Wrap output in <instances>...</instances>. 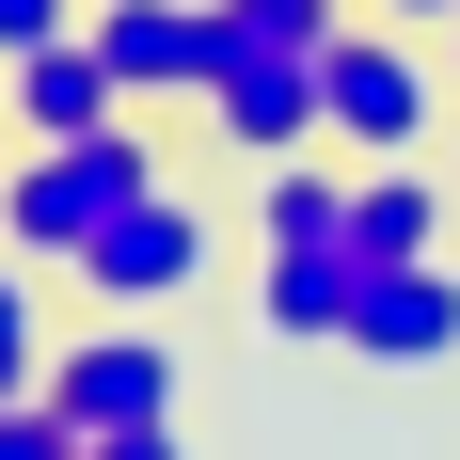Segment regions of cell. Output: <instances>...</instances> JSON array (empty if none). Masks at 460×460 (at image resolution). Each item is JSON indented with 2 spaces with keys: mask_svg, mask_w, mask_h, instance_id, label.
<instances>
[{
  "mask_svg": "<svg viewBox=\"0 0 460 460\" xmlns=\"http://www.w3.org/2000/svg\"><path fill=\"white\" fill-rule=\"evenodd\" d=\"M159 190V143H143V111H111V128L80 143H16V175H0V238L32 254V270H64L111 207H143Z\"/></svg>",
  "mask_w": 460,
  "mask_h": 460,
  "instance_id": "1",
  "label": "cell"
},
{
  "mask_svg": "<svg viewBox=\"0 0 460 460\" xmlns=\"http://www.w3.org/2000/svg\"><path fill=\"white\" fill-rule=\"evenodd\" d=\"M207 270H223V223H207V207H190L175 175L143 190V207H111V223H95L80 254H64V286H80L95 318H159V302H190Z\"/></svg>",
  "mask_w": 460,
  "mask_h": 460,
  "instance_id": "2",
  "label": "cell"
},
{
  "mask_svg": "<svg viewBox=\"0 0 460 460\" xmlns=\"http://www.w3.org/2000/svg\"><path fill=\"white\" fill-rule=\"evenodd\" d=\"M429 111H445V80L413 64V32H366V16H349V32L318 48V143L333 159H413Z\"/></svg>",
  "mask_w": 460,
  "mask_h": 460,
  "instance_id": "3",
  "label": "cell"
},
{
  "mask_svg": "<svg viewBox=\"0 0 460 460\" xmlns=\"http://www.w3.org/2000/svg\"><path fill=\"white\" fill-rule=\"evenodd\" d=\"M223 16V0H207ZM207 128H223V159H302L318 143V48H286V32H254V16H223V64H207Z\"/></svg>",
  "mask_w": 460,
  "mask_h": 460,
  "instance_id": "4",
  "label": "cell"
},
{
  "mask_svg": "<svg viewBox=\"0 0 460 460\" xmlns=\"http://www.w3.org/2000/svg\"><path fill=\"white\" fill-rule=\"evenodd\" d=\"M48 413L80 429H159L175 413V333H143V318H111V333H64V349H48Z\"/></svg>",
  "mask_w": 460,
  "mask_h": 460,
  "instance_id": "5",
  "label": "cell"
},
{
  "mask_svg": "<svg viewBox=\"0 0 460 460\" xmlns=\"http://www.w3.org/2000/svg\"><path fill=\"white\" fill-rule=\"evenodd\" d=\"M80 32L111 48L128 111H207V64H223V16H207V0H95Z\"/></svg>",
  "mask_w": 460,
  "mask_h": 460,
  "instance_id": "6",
  "label": "cell"
},
{
  "mask_svg": "<svg viewBox=\"0 0 460 460\" xmlns=\"http://www.w3.org/2000/svg\"><path fill=\"white\" fill-rule=\"evenodd\" d=\"M349 349H366L381 381L460 366V270H445V254H413V270H366V302H349Z\"/></svg>",
  "mask_w": 460,
  "mask_h": 460,
  "instance_id": "7",
  "label": "cell"
},
{
  "mask_svg": "<svg viewBox=\"0 0 460 460\" xmlns=\"http://www.w3.org/2000/svg\"><path fill=\"white\" fill-rule=\"evenodd\" d=\"M0 80H16V143H80V128H111V111H128V80H111V48H95V32L16 48Z\"/></svg>",
  "mask_w": 460,
  "mask_h": 460,
  "instance_id": "8",
  "label": "cell"
},
{
  "mask_svg": "<svg viewBox=\"0 0 460 460\" xmlns=\"http://www.w3.org/2000/svg\"><path fill=\"white\" fill-rule=\"evenodd\" d=\"M349 302H366V254H349V238L254 270V333H302V349H349Z\"/></svg>",
  "mask_w": 460,
  "mask_h": 460,
  "instance_id": "9",
  "label": "cell"
},
{
  "mask_svg": "<svg viewBox=\"0 0 460 460\" xmlns=\"http://www.w3.org/2000/svg\"><path fill=\"white\" fill-rule=\"evenodd\" d=\"M349 254H366V270L445 254V190H429L413 159H349Z\"/></svg>",
  "mask_w": 460,
  "mask_h": 460,
  "instance_id": "10",
  "label": "cell"
},
{
  "mask_svg": "<svg viewBox=\"0 0 460 460\" xmlns=\"http://www.w3.org/2000/svg\"><path fill=\"white\" fill-rule=\"evenodd\" d=\"M254 238H270V254H318V238H349V175H333L318 143H302V159H270V190H254Z\"/></svg>",
  "mask_w": 460,
  "mask_h": 460,
  "instance_id": "11",
  "label": "cell"
},
{
  "mask_svg": "<svg viewBox=\"0 0 460 460\" xmlns=\"http://www.w3.org/2000/svg\"><path fill=\"white\" fill-rule=\"evenodd\" d=\"M48 349H64L48 333V270L0 238V397H48Z\"/></svg>",
  "mask_w": 460,
  "mask_h": 460,
  "instance_id": "12",
  "label": "cell"
},
{
  "mask_svg": "<svg viewBox=\"0 0 460 460\" xmlns=\"http://www.w3.org/2000/svg\"><path fill=\"white\" fill-rule=\"evenodd\" d=\"M0 460H80V429L48 413V397H0Z\"/></svg>",
  "mask_w": 460,
  "mask_h": 460,
  "instance_id": "13",
  "label": "cell"
},
{
  "mask_svg": "<svg viewBox=\"0 0 460 460\" xmlns=\"http://www.w3.org/2000/svg\"><path fill=\"white\" fill-rule=\"evenodd\" d=\"M48 32H80V0H0V64H16V48H48Z\"/></svg>",
  "mask_w": 460,
  "mask_h": 460,
  "instance_id": "14",
  "label": "cell"
},
{
  "mask_svg": "<svg viewBox=\"0 0 460 460\" xmlns=\"http://www.w3.org/2000/svg\"><path fill=\"white\" fill-rule=\"evenodd\" d=\"M80 460H175V413H159V429H95Z\"/></svg>",
  "mask_w": 460,
  "mask_h": 460,
  "instance_id": "15",
  "label": "cell"
},
{
  "mask_svg": "<svg viewBox=\"0 0 460 460\" xmlns=\"http://www.w3.org/2000/svg\"><path fill=\"white\" fill-rule=\"evenodd\" d=\"M381 16H413V32H460V0H381Z\"/></svg>",
  "mask_w": 460,
  "mask_h": 460,
  "instance_id": "16",
  "label": "cell"
}]
</instances>
